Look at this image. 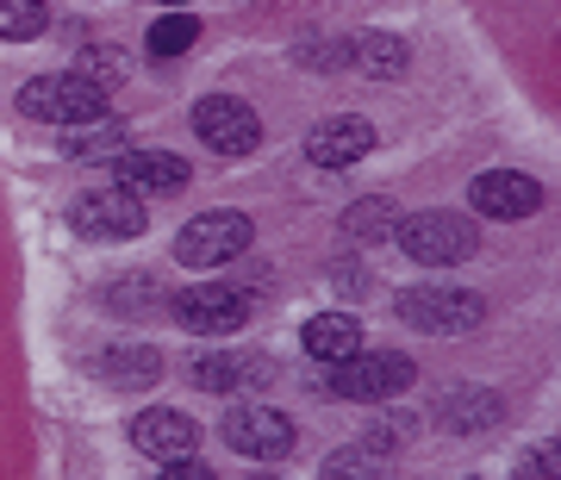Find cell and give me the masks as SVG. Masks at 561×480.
Instances as JSON below:
<instances>
[{"label": "cell", "instance_id": "2e32d148", "mask_svg": "<svg viewBox=\"0 0 561 480\" xmlns=\"http://www.w3.org/2000/svg\"><path fill=\"white\" fill-rule=\"evenodd\" d=\"M300 343H306V356L312 362L337 368V362H350L362 350V324L350 319V312H319V319H306Z\"/></svg>", "mask_w": 561, "mask_h": 480}, {"label": "cell", "instance_id": "5b68a950", "mask_svg": "<svg viewBox=\"0 0 561 480\" xmlns=\"http://www.w3.org/2000/svg\"><path fill=\"white\" fill-rule=\"evenodd\" d=\"M225 449H238L243 461H280L287 449H294V424H287V412H275V405L262 400H243L225 412Z\"/></svg>", "mask_w": 561, "mask_h": 480}, {"label": "cell", "instance_id": "d6986e66", "mask_svg": "<svg viewBox=\"0 0 561 480\" xmlns=\"http://www.w3.org/2000/svg\"><path fill=\"white\" fill-rule=\"evenodd\" d=\"M101 375L113 387H150L162 375V356L157 350H113V356H101Z\"/></svg>", "mask_w": 561, "mask_h": 480}, {"label": "cell", "instance_id": "603a6c76", "mask_svg": "<svg viewBox=\"0 0 561 480\" xmlns=\"http://www.w3.org/2000/svg\"><path fill=\"white\" fill-rule=\"evenodd\" d=\"M324 480H381V449H337L324 461Z\"/></svg>", "mask_w": 561, "mask_h": 480}, {"label": "cell", "instance_id": "e0dca14e", "mask_svg": "<svg viewBox=\"0 0 561 480\" xmlns=\"http://www.w3.org/2000/svg\"><path fill=\"white\" fill-rule=\"evenodd\" d=\"M405 62H412V50L393 32H362L356 38V69H368V76H405Z\"/></svg>", "mask_w": 561, "mask_h": 480}, {"label": "cell", "instance_id": "484cf974", "mask_svg": "<svg viewBox=\"0 0 561 480\" xmlns=\"http://www.w3.org/2000/svg\"><path fill=\"white\" fill-rule=\"evenodd\" d=\"M157 480H213V468H206V461H194V456H181V461H162Z\"/></svg>", "mask_w": 561, "mask_h": 480}, {"label": "cell", "instance_id": "83f0119b", "mask_svg": "<svg viewBox=\"0 0 561 480\" xmlns=\"http://www.w3.org/2000/svg\"><path fill=\"white\" fill-rule=\"evenodd\" d=\"M169 7H175V0H169Z\"/></svg>", "mask_w": 561, "mask_h": 480}, {"label": "cell", "instance_id": "7a4b0ae2", "mask_svg": "<svg viewBox=\"0 0 561 480\" xmlns=\"http://www.w3.org/2000/svg\"><path fill=\"white\" fill-rule=\"evenodd\" d=\"M393 243L412 262H424V268H449V262H468L481 250L474 225L461 219V213H412V219L393 225Z\"/></svg>", "mask_w": 561, "mask_h": 480}, {"label": "cell", "instance_id": "44dd1931", "mask_svg": "<svg viewBox=\"0 0 561 480\" xmlns=\"http://www.w3.org/2000/svg\"><path fill=\"white\" fill-rule=\"evenodd\" d=\"M201 44V20L194 13H162L150 25V57H181V50H194Z\"/></svg>", "mask_w": 561, "mask_h": 480}, {"label": "cell", "instance_id": "6da1fadb", "mask_svg": "<svg viewBox=\"0 0 561 480\" xmlns=\"http://www.w3.org/2000/svg\"><path fill=\"white\" fill-rule=\"evenodd\" d=\"M20 113L25 119H44V125H94L106 119V88H94V81L81 76H32L20 88Z\"/></svg>", "mask_w": 561, "mask_h": 480}, {"label": "cell", "instance_id": "7c38bea8", "mask_svg": "<svg viewBox=\"0 0 561 480\" xmlns=\"http://www.w3.org/2000/svg\"><path fill=\"white\" fill-rule=\"evenodd\" d=\"M375 150V125L356 119V113H337V119H324L306 132V157L319 162V169H350Z\"/></svg>", "mask_w": 561, "mask_h": 480}, {"label": "cell", "instance_id": "ba28073f", "mask_svg": "<svg viewBox=\"0 0 561 480\" xmlns=\"http://www.w3.org/2000/svg\"><path fill=\"white\" fill-rule=\"evenodd\" d=\"M194 138L213 144L219 157H243L262 144V119L250 113V101H231V94H213V101L194 106Z\"/></svg>", "mask_w": 561, "mask_h": 480}, {"label": "cell", "instance_id": "5bb4252c", "mask_svg": "<svg viewBox=\"0 0 561 480\" xmlns=\"http://www.w3.org/2000/svg\"><path fill=\"white\" fill-rule=\"evenodd\" d=\"M131 443H138L150 461H181L194 456V443H201V431H194V419H181V412H138L131 419Z\"/></svg>", "mask_w": 561, "mask_h": 480}, {"label": "cell", "instance_id": "3957f363", "mask_svg": "<svg viewBox=\"0 0 561 480\" xmlns=\"http://www.w3.org/2000/svg\"><path fill=\"white\" fill-rule=\"evenodd\" d=\"M412 356H400V350H356L350 362H337L331 368V393L337 400H393V393H405L412 387Z\"/></svg>", "mask_w": 561, "mask_h": 480}, {"label": "cell", "instance_id": "4fadbf2b", "mask_svg": "<svg viewBox=\"0 0 561 480\" xmlns=\"http://www.w3.org/2000/svg\"><path fill=\"white\" fill-rule=\"evenodd\" d=\"M113 162H119L113 187H125V194H175V187H187V162L169 157V150H125Z\"/></svg>", "mask_w": 561, "mask_h": 480}, {"label": "cell", "instance_id": "52a82bcc", "mask_svg": "<svg viewBox=\"0 0 561 480\" xmlns=\"http://www.w3.org/2000/svg\"><path fill=\"white\" fill-rule=\"evenodd\" d=\"M69 225L94 243H125V238L144 231V206H138V194H125V187H88V194H76V206H69Z\"/></svg>", "mask_w": 561, "mask_h": 480}, {"label": "cell", "instance_id": "30bf717a", "mask_svg": "<svg viewBox=\"0 0 561 480\" xmlns=\"http://www.w3.org/2000/svg\"><path fill=\"white\" fill-rule=\"evenodd\" d=\"M468 206H474L481 219H530L542 206V187L530 175H518V169H486V175H474V187H468Z\"/></svg>", "mask_w": 561, "mask_h": 480}, {"label": "cell", "instance_id": "8fae6325", "mask_svg": "<svg viewBox=\"0 0 561 480\" xmlns=\"http://www.w3.org/2000/svg\"><path fill=\"white\" fill-rule=\"evenodd\" d=\"M268 380H275V362L256 356V350H213V356L194 362V387H206V393H250Z\"/></svg>", "mask_w": 561, "mask_h": 480}, {"label": "cell", "instance_id": "ac0fdd59", "mask_svg": "<svg viewBox=\"0 0 561 480\" xmlns=\"http://www.w3.org/2000/svg\"><path fill=\"white\" fill-rule=\"evenodd\" d=\"M62 157H76V162H113V157H125V132H119V125H106V119H94V132L69 125Z\"/></svg>", "mask_w": 561, "mask_h": 480}, {"label": "cell", "instance_id": "d4e9b609", "mask_svg": "<svg viewBox=\"0 0 561 480\" xmlns=\"http://www.w3.org/2000/svg\"><path fill=\"white\" fill-rule=\"evenodd\" d=\"M512 480H561V456L549 449V443H537V449H524V461L512 468Z\"/></svg>", "mask_w": 561, "mask_h": 480}, {"label": "cell", "instance_id": "ffe728a7", "mask_svg": "<svg viewBox=\"0 0 561 480\" xmlns=\"http://www.w3.org/2000/svg\"><path fill=\"white\" fill-rule=\"evenodd\" d=\"M393 225H400L393 201H362V206H350V213H343V238L381 243V238H393Z\"/></svg>", "mask_w": 561, "mask_h": 480}, {"label": "cell", "instance_id": "4316f807", "mask_svg": "<svg viewBox=\"0 0 561 480\" xmlns=\"http://www.w3.org/2000/svg\"><path fill=\"white\" fill-rule=\"evenodd\" d=\"M256 480H275V475H256Z\"/></svg>", "mask_w": 561, "mask_h": 480}, {"label": "cell", "instance_id": "8992f818", "mask_svg": "<svg viewBox=\"0 0 561 480\" xmlns=\"http://www.w3.org/2000/svg\"><path fill=\"white\" fill-rule=\"evenodd\" d=\"M243 250H250V219L243 213H201V219L181 225V238H175V256L187 268H225Z\"/></svg>", "mask_w": 561, "mask_h": 480}, {"label": "cell", "instance_id": "277c9868", "mask_svg": "<svg viewBox=\"0 0 561 480\" xmlns=\"http://www.w3.org/2000/svg\"><path fill=\"white\" fill-rule=\"evenodd\" d=\"M412 331H431V338H456V331H474L486 319L481 294H461V287H405L400 306H393Z\"/></svg>", "mask_w": 561, "mask_h": 480}, {"label": "cell", "instance_id": "9c48e42d", "mask_svg": "<svg viewBox=\"0 0 561 480\" xmlns=\"http://www.w3.org/2000/svg\"><path fill=\"white\" fill-rule=\"evenodd\" d=\"M175 319L187 331H201V338H225V331H238L250 319V300H243V287H231V281H206V287L175 294Z\"/></svg>", "mask_w": 561, "mask_h": 480}, {"label": "cell", "instance_id": "9a60e30c", "mask_svg": "<svg viewBox=\"0 0 561 480\" xmlns=\"http://www.w3.org/2000/svg\"><path fill=\"white\" fill-rule=\"evenodd\" d=\"M505 419V400L493 387H449L437 400V424L443 431H493Z\"/></svg>", "mask_w": 561, "mask_h": 480}, {"label": "cell", "instance_id": "7402d4cb", "mask_svg": "<svg viewBox=\"0 0 561 480\" xmlns=\"http://www.w3.org/2000/svg\"><path fill=\"white\" fill-rule=\"evenodd\" d=\"M50 13H44V0H0V38H38Z\"/></svg>", "mask_w": 561, "mask_h": 480}, {"label": "cell", "instance_id": "cb8c5ba5", "mask_svg": "<svg viewBox=\"0 0 561 480\" xmlns=\"http://www.w3.org/2000/svg\"><path fill=\"white\" fill-rule=\"evenodd\" d=\"M81 81H94V88H113V81H125V57L113 50V44H88L81 50Z\"/></svg>", "mask_w": 561, "mask_h": 480}]
</instances>
